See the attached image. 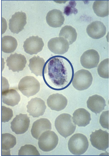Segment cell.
Here are the masks:
<instances>
[{"mask_svg":"<svg viewBox=\"0 0 109 156\" xmlns=\"http://www.w3.org/2000/svg\"><path fill=\"white\" fill-rule=\"evenodd\" d=\"M72 119L75 125L79 127H85L91 120L89 113L83 108H79L75 110L73 114Z\"/></svg>","mask_w":109,"mask_h":156,"instance_id":"ffe728a7","label":"cell"},{"mask_svg":"<svg viewBox=\"0 0 109 156\" xmlns=\"http://www.w3.org/2000/svg\"><path fill=\"white\" fill-rule=\"evenodd\" d=\"M18 88L23 95L28 98L36 95L39 91L40 85L38 81L34 77L27 76L20 80Z\"/></svg>","mask_w":109,"mask_h":156,"instance_id":"3957f363","label":"cell"},{"mask_svg":"<svg viewBox=\"0 0 109 156\" xmlns=\"http://www.w3.org/2000/svg\"><path fill=\"white\" fill-rule=\"evenodd\" d=\"M30 118L27 114L20 113L17 115L11 123L12 131L16 134L25 133L30 126Z\"/></svg>","mask_w":109,"mask_h":156,"instance_id":"52a82bcc","label":"cell"},{"mask_svg":"<svg viewBox=\"0 0 109 156\" xmlns=\"http://www.w3.org/2000/svg\"><path fill=\"white\" fill-rule=\"evenodd\" d=\"M1 111V122H8L12 117L13 114V111L9 107L2 106Z\"/></svg>","mask_w":109,"mask_h":156,"instance_id":"83f0119b","label":"cell"},{"mask_svg":"<svg viewBox=\"0 0 109 156\" xmlns=\"http://www.w3.org/2000/svg\"><path fill=\"white\" fill-rule=\"evenodd\" d=\"M1 148L2 151H7L10 153V150L16 144V137L13 135L8 133L1 134Z\"/></svg>","mask_w":109,"mask_h":156,"instance_id":"d4e9b609","label":"cell"},{"mask_svg":"<svg viewBox=\"0 0 109 156\" xmlns=\"http://www.w3.org/2000/svg\"><path fill=\"white\" fill-rule=\"evenodd\" d=\"M46 19L49 26L57 28L61 27L63 24L65 18L61 11L54 9L48 12L46 15Z\"/></svg>","mask_w":109,"mask_h":156,"instance_id":"d6986e66","label":"cell"},{"mask_svg":"<svg viewBox=\"0 0 109 156\" xmlns=\"http://www.w3.org/2000/svg\"><path fill=\"white\" fill-rule=\"evenodd\" d=\"M88 35L94 39L103 37L106 33V28L103 23L100 21H93L89 25L86 29Z\"/></svg>","mask_w":109,"mask_h":156,"instance_id":"2e32d148","label":"cell"},{"mask_svg":"<svg viewBox=\"0 0 109 156\" xmlns=\"http://www.w3.org/2000/svg\"><path fill=\"white\" fill-rule=\"evenodd\" d=\"M19 155H40L36 148L30 144H26L22 146L18 151Z\"/></svg>","mask_w":109,"mask_h":156,"instance_id":"484cf974","label":"cell"},{"mask_svg":"<svg viewBox=\"0 0 109 156\" xmlns=\"http://www.w3.org/2000/svg\"><path fill=\"white\" fill-rule=\"evenodd\" d=\"M58 137L54 131L48 130L43 132L38 138V144L39 148L44 152L50 151L57 145Z\"/></svg>","mask_w":109,"mask_h":156,"instance_id":"5b68a950","label":"cell"},{"mask_svg":"<svg viewBox=\"0 0 109 156\" xmlns=\"http://www.w3.org/2000/svg\"><path fill=\"white\" fill-rule=\"evenodd\" d=\"M45 63L42 58L39 56H34L29 59L28 66L32 73L36 76H42Z\"/></svg>","mask_w":109,"mask_h":156,"instance_id":"44dd1931","label":"cell"},{"mask_svg":"<svg viewBox=\"0 0 109 156\" xmlns=\"http://www.w3.org/2000/svg\"><path fill=\"white\" fill-rule=\"evenodd\" d=\"M26 107L27 112L30 115L34 117H38L44 115L46 106L43 100L36 97L28 102Z\"/></svg>","mask_w":109,"mask_h":156,"instance_id":"30bf717a","label":"cell"},{"mask_svg":"<svg viewBox=\"0 0 109 156\" xmlns=\"http://www.w3.org/2000/svg\"><path fill=\"white\" fill-rule=\"evenodd\" d=\"M54 125L59 133L65 138L72 135L76 127L73 121L71 116L66 113H62L56 118Z\"/></svg>","mask_w":109,"mask_h":156,"instance_id":"6da1fadb","label":"cell"},{"mask_svg":"<svg viewBox=\"0 0 109 156\" xmlns=\"http://www.w3.org/2000/svg\"><path fill=\"white\" fill-rule=\"evenodd\" d=\"M76 5L75 1H70L69 4L65 7L64 13L67 16L73 13L76 14L78 12V10L75 7Z\"/></svg>","mask_w":109,"mask_h":156,"instance_id":"f546056e","label":"cell"},{"mask_svg":"<svg viewBox=\"0 0 109 156\" xmlns=\"http://www.w3.org/2000/svg\"><path fill=\"white\" fill-rule=\"evenodd\" d=\"M100 59L98 52L94 49H90L83 53L80 57V61L83 67L91 69L97 67Z\"/></svg>","mask_w":109,"mask_h":156,"instance_id":"8fae6325","label":"cell"},{"mask_svg":"<svg viewBox=\"0 0 109 156\" xmlns=\"http://www.w3.org/2000/svg\"><path fill=\"white\" fill-rule=\"evenodd\" d=\"M44 43L42 39L38 36H32L27 38L24 42V51L31 55L36 54L42 49Z\"/></svg>","mask_w":109,"mask_h":156,"instance_id":"9c48e42d","label":"cell"},{"mask_svg":"<svg viewBox=\"0 0 109 156\" xmlns=\"http://www.w3.org/2000/svg\"><path fill=\"white\" fill-rule=\"evenodd\" d=\"M16 39L10 35L5 36L1 39V49L4 53H8L13 52L17 46Z\"/></svg>","mask_w":109,"mask_h":156,"instance_id":"7402d4cb","label":"cell"},{"mask_svg":"<svg viewBox=\"0 0 109 156\" xmlns=\"http://www.w3.org/2000/svg\"><path fill=\"white\" fill-rule=\"evenodd\" d=\"M59 36L66 40L70 45L76 40L77 33L74 27L70 25H66L62 28Z\"/></svg>","mask_w":109,"mask_h":156,"instance_id":"603a6c76","label":"cell"},{"mask_svg":"<svg viewBox=\"0 0 109 156\" xmlns=\"http://www.w3.org/2000/svg\"><path fill=\"white\" fill-rule=\"evenodd\" d=\"M99 122L102 127L109 129V111H103L100 116Z\"/></svg>","mask_w":109,"mask_h":156,"instance_id":"f1b7e54d","label":"cell"},{"mask_svg":"<svg viewBox=\"0 0 109 156\" xmlns=\"http://www.w3.org/2000/svg\"><path fill=\"white\" fill-rule=\"evenodd\" d=\"M93 80L92 74L89 71L82 69L74 74L72 83L73 86L76 89L83 91L90 87Z\"/></svg>","mask_w":109,"mask_h":156,"instance_id":"277c9868","label":"cell"},{"mask_svg":"<svg viewBox=\"0 0 109 156\" xmlns=\"http://www.w3.org/2000/svg\"><path fill=\"white\" fill-rule=\"evenodd\" d=\"M67 98L59 93L53 94L49 96L47 100L48 106L52 110L59 111L63 110L67 105Z\"/></svg>","mask_w":109,"mask_h":156,"instance_id":"5bb4252c","label":"cell"},{"mask_svg":"<svg viewBox=\"0 0 109 156\" xmlns=\"http://www.w3.org/2000/svg\"><path fill=\"white\" fill-rule=\"evenodd\" d=\"M68 146L69 150L71 153L80 155L84 154L87 150L89 142L85 135L81 133H76L69 139Z\"/></svg>","mask_w":109,"mask_h":156,"instance_id":"7a4b0ae2","label":"cell"},{"mask_svg":"<svg viewBox=\"0 0 109 156\" xmlns=\"http://www.w3.org/2000/svg\"><path fill=\"white\" fill-rule=\"evenodd\" d=\"M97 71L101 77L104 79L109 78V58L104 60L100 63Z\"/></svg>","mask_w":109,"mask_h":156,"instance_id":"4316f807","label":"cell"},{"mask_svg":"<svg viewBox=\"0 0 109 156\" xmlns=\"http://www.w3.org/2000/svg\"><path fill=\"white\" fill-rule=\"evenodd\" d=\"M7 65L9 69L13 72L22 71L26 66L27 63L26 57L23 55L15 53L11 54L6 60Z\"/></svg>","mask_w":109,"mask_h":156,"instance_id":"7c38bea8","label":"cell"},{"mask_svg":"<svg viewBox=\"0 0 109 156\" xmlns=\"http://www.w3.org/2000/svg\"><path fill=\"white\" fill-rule=\"evenodd\" d=\"M92 8L98 16H107L109 15V1H96L93 4Z\"/></svg>","mask_w":109,"mask_h":156,"instance_id":"cb8c5ba5","label":"cell"},{"mask_svg":"<svg viewBox=\"0 0 109 156\" xmlns=\"http://www.w3.org/2000/svg\"><path fill=\"white\" fill-rule=\"evenodd\" d=\"M92 145L97 149L105 151L109 147V133L101 129L92 132L90 135Z\"/></svg>","mask_w":109,"mask_h":156,"instance_id":"8992f818","label":"cell"},{"mask_svg":"<svg viewBox=\"0 0 109 156\" xmlns=\"http://www.w3.org/2000/svg\"><path fill=\"white\" fill-rule=\"evenodd\" d=\"M51 129L52 124L50 121L46 118H41L34 122L31 132L33 137L38 139L42 133L51 130Z\"/></svg>","mask_w":109,"mask_h":156,"instance_id":"9a60e30c","label":"cell"},{"mask_svg":"<svg viewBox=\"0 0 109 156\" xmlns=\"http://www.w3.org/2000/svg\"><path fill=\"white\" fill-rule=\"evenodd\" d=\"M47 45L51 51L58 55L65 53L68 51L69 47L67 41L60 37L51 39L48 41Z\"/></svg>","mask_w":109,"mask_h":156,"instance_id":"4fadbf2b","label":"cell"},{"mask_svg":"<svg viewBox=\"0 0 109 156\" xmlns=\"http://www.w3.org/2000/svg\"><path fill=\"white\" fill-rule=\"evenodd\" d=\"M26 13L22 11L16 12L9 20V29L14 33L17 34L22 31L27 23Z\"/></svg>","mask_w":109,"mask_h":156,"instance_id":"ba28073f","label":"cell"},{"mask_svg":"<svg viewBox=\"0 0 109 156\" xmlns=\"http://www.w3.org/2000/svg\"><path fill=\"white\" fill-rule=\"evenodd\" d=\"M87 104L88 108L96 115L103 110L106 105V101L104 98L97 94L89 97Z\"/></svg>","mask_w":109,"mask_h":156,"instance_id":"ac0fdd59","label":"cell"},{"mask_svg":"<svg viewBox=\"0 0 109 156\" xmlns=\"http://www.w3.org/2000/svg\"><path fill=\"white\" fill-rule=\"evenodd\" d=\"M2 102L6 105L13 107L17 105L20 100V96L18 92L13 89L8 88L1 90Z\"/></svg>","mask_w":109,"mask_h":156,"instance_id":"e0dca14e","label":"cell"}]
</instances>
